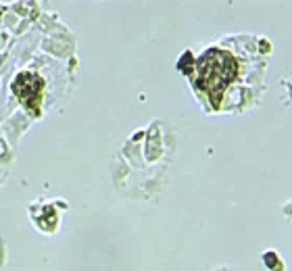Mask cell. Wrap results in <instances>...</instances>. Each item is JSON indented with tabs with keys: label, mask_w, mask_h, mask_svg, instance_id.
<instances>
[{
	"label": "cell",
	"mask_w": 292,
	"mask_h": 271,
	"mask_svg": "<svg viewBox=\"0 0 292 271\" xmlns=\"http://www.w3.org/2000/svg\"><path fill=\"white\" fill-rule=\"evenodd\" d=\"M42 88H44V81L36 73H19L13 83V90H15L17 98L31 111H38V107H40Z\"/></svg>",
	"instance_id": "obj_2"
},
{
	"label": "cell",
	"mask_w": 292,
	"mask_h": 271,
	"mask_svg": "<svg viewBox=\"0 0 292 271\" xmlns=\"http://www.w3.org/2000/svg\"><path fill=\"white\" fill-rule=\"evenodd\" d=\"M238 75V65L226 50L213 48L204 53L196 65V86L213 96H221Z\"/></svg>",
	"instance_id": "obj_1"
}]
</instances>
